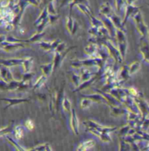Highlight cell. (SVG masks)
Wrapping results in <instances>:
<instances>
[{
  "label": "cell",
  "mask_w": 149,
  "mask_h": 151,
  "mask_svg": "<svg viewBox=\"0 0 149 151\" xmlns=\"http://www.w3.org/2000/svg\"><path fill=\"white\" fill-rule=\"evenodd\" d=\"M98 45H105L107 47V49H108V51L110 53L111 57H112L116 63H123L124 59H123V57L121 55V53H120L118 47H116L112 43L111 40H108V39H105V40L104 38H100L99 39Z\"/></svg>",
  "instance_id": "1"
},
{
  "label": "cell",
  "mask_w": 149,
  "mask_h": 151,
  "mask_svg": "<svg viewBox=\"0 0 149 151\" xmlns=\"http://www.w3.org/2000/svg\"><path fill=\"white\" fill-rule=\"evenodd\" d=\"M133 20L135 22L136 25V29L139 32V34L140 35L141 38H148V26L145 24L142 16L140 12L136 13L133 16Z\"/></svg>",
  "instance_id": "2"
},
{
  "label": "cell",
  "mask_w": 149,
  "mask_h": 151,
  "mask_svg": "<svg viewBox=\"0 0 149 151\" xmlns=\"http://www.w3.org/2000/svg\"><path fill=\"white\" fill-rule=\"evenodd\" d=\"M135 101L140 110V115L142 117L141 119V123H142L143 119H145L147 117H149V105L141 93H140V95L135 98Z\"/></svg>",
  "instance_id": "3"
},
{
  "label": "cell",
  "mask_w": 149,
  "mask_h": 151,
  "mask_svg": "<svg viewBox=\"0 0 149 151\" xmlns=\"http://www.w3.org/2000/svg\"><path fill=\"white\" fill-rule=\"evenodd\" d=\"M70 66L74 70H79L81 68H90V67H97V63L96 58L90 57L86 60H75L73 63H71Z\"/></svg>",
  "instance_id": "4"
},
{
  "label": "cell",
  "mask_w": 149,
  "mask_h": 151,
  "mask_svg": "<svg viewBox=\"0 0 149 151\" xmlns=\"http://www.w3.org/2000/svg\"><path fill=\"white\" fill-rule=\"evenodd\" d=\"M83 125L87 127V128H93V129H96L97 131H99L100 133H112L113 131L117 130V127H104L97 122H95L94 120H91V119H89V120H86V121H83Z\"/></svg>",
  "instance_id": "5"
},
{
  "label": "cell",
  "mask_w": 149,
  "mask_h": 151,
  "mask_svg": "<svg viewBox=\"0 0 149 151\" xmlns=\"http://www.w3.org/2000/svg\"><path fill=\"white\" fill-rule=\"evenodd\" d=\"M29 47H30L29 43H10L5 40L1 44L0 50H3L6 53H11V52H14L19 48Z\"/></svg>",
  "instance_id": "6"
},
{
  "label": "cell",
  "mask_w": 149,
  "mask_h": 151,
  "mask_svg": "<svg viewBox=\"0 0 149 151\" xmlns=\"http://www.w3.org/2000/svg\"><path fill=\"white\" fill-rule=\"evenodd\" d=\"M76 48V46H72L69 48H66V50L62 53H58V52H54V61H53V64H54V72L62 65V61L64 60V58L66 57V55L69 53V51H71L72 49Z\"/></svg>",
  "instance_id": "7"
},
{
  "label": "cell",
  "mask_w": 149,
  "mask_h": 151,
  "mask_svg": "<svg viewBox=\"0 0 149 151\" xmlns=\"http://www.w3.org/2000/svg\"><path fill=\"white\" fill-rule=\"evenodd\" d=\"M109 93H110L112 96H113L116 99H117L119 102H121V103H122V101L125 99V98L128 95L127 89H124V88H122L121 86L112 88V90L109 91Z\"/></svg>",
  "instance_id": "8"
},
{
  "label": "cell",
  "mask_w": 149,
  "mask_h": 151,
  "mask_svg": "<svg viewBox=\"0 0 149 151\" xmlns=\"http://www.w3.org/2000/svg\"><path fill=\"white\" fill-rule=\"evenodd\" d=\"M148 38H141V45L140 47V52L142 55L143 61L149 63V40Z\"/></svg>",
  "instance_id": "9"
},
{
  "label": "cell",
  "mask_w": 149,
  "mask_h": 151,
  "mask_svg": "<svg viewBox=\"0 0 149 151\" xmlns=\"http://www.w3.org/2000/svg\"><path fill=\"white\" fill-rule=\"evenodd\" d=\"M69 116H70V119H69L70 128L75 135H78L79 134V120H78L74 109H72L71 113H69Z\"/></svg>",
  "instance_id": "10"
},
{
  "label": "cell",
  "mask_w": 149,
  "mask_h": 151,
  "mask_svg": "<svg viewBox=\"0 0 149 151\" xmlns=\"http://www.w3.org/2000/svg\"><path fill=\"white\" fill-rule=\"evenodd\" d=\"M83 97L85 98H89L90 99H91L93 101V103H97V104H107V100L104 97V95L99 92L97 91V93H93V94H82Z\"/></svg>",
  "instance_id": "11"
},
{
  "label": "cell",
  "mask_w": 149,
  "mask_h": 151,
  "mask_svg": "<svg viewBox=\"0 0 149 151\" xmlns=\"http://www.w3.org/2000/svg\"><path fill=\"white\" fill-rule=\"evenodd\" d=\"M0 100L8 103L7 106L4 108L5 110L8 109L11 106H16V105H19V104H22V103H30L31 102L30 99H23V98H19V99H0Z\"/></svg>",
  "instance_id": "12"
},
{
  "label": "cell",
  "mask_w": 149,
  "mask_h": 151,
  "mask_svg": "<svg viewBox=\"0 0 149 151\" xmlns=\"http://www.w3.org/2000/svg\"><path fill=\"white\" fill-rule=\"evenodd\" d=\"M0 76H1V79L6 83H9L14 79L9 67L4 66V65H0Z\"/></svg>",
  "instance_id": "13"
},
{
  "label": "cell",
  "mask_w": 149,
  "mask_h": 151,
  "mask_svg": "<svg viewBox=\"0 0 149 151\" xmlns=\"http://www.w3.org/2000/svg\"><path fill=\"white\" fill-rule=\"evenodd\" d=\"M97 51H98V45L97 44H95V43H90V45H88L87 47H85L84 48V52L85 54L91 57V58H97V57H99L98 54H97Z\"/></svg>",
  "instance_id": "14"
},
{
  "label": "cell",
  "mask_w": 149,
  "mask_h": 151,
  "mask_svg": "<svg viewBox=\"0 0 149 151\" xmlns=\"http://www.w3.org/2000/svg\"><path fill=\"white\" fill-rule=\"evenodd\" d=\"M64 98H65L64 97V84L62 83L61 89L56 92L55 106H54V108H55V111L56 112H59L60 111V108L62 107V103Z\"/></svg>",
  "instance_id": "15"
},
{
  "label": "cell",
  "mask_w": 149,
  "mask_h": 151,
  "mask_svg": "<svg viewBox=\"0 0 149 151\" xmlns=\"http://www.w3.org/2000/svg\"><path fill=\"white\" fill-rule=\"evenodd\" d=\"M117 79L121 82H125L126 80H128L130 78V72H129V67L128 66H125L124 65L117 72Z\"/></svg>",
  "instance_id": "16"
},
{
  "label": "cell",
  "mask_w": 149,
  "mask_h": 151,
  "mask_svg": "<svg viewBox=\"0 0 149 151\" xmlns=\"http://www.w3.org/2000/svg\"><path fill=\"white\" fill-rule=\"evenodd\" d=\"M78 72L81 76V81L82 82H85V81H88L90 80L91 77H93L94 76L96 75V72H92L89 70V68H81L78 70Z\"/></svg>",
  "instance_id": "17"
},
{
  "label": "cell",
  "mask_w": 149,
  "mask_h": 151,
  "mask_svg": "<svg viewBox=\"0 0 149 151\" xmlns=\"http://www.w3.org/2000/svg\"><path fill=\"white\" fill-rule=\"evenodd\" d=\"M110 113L112 117L117 118L120 116H125V114L127 113V109L126 108H123L120 106H110Z\"/></svg>",
  "instance_id": "18"
},
{
  "label": "cell",
  "mask_w": 149,
  "mask_h": 151,
  "mask_svg": "<svg viewBox=\"0 0 149 151\" xmlns=\"http://www.w3.org/2000/svg\"><path fill=\"white\" fill-rule=\"evenodd\" d=\"M23 61H24V58H22V59H6V60L0 59V65H4V66L11 68V67L21 65Z\"/></svg>",
  "instance_id": "19"
},
{
  "label": "cell",
  "mask_w": 149,
  "mask_h": 151,
  "mask_svg": "<svg viewBox=\"0 0 149 151\" xmlns=\"http://www.w3.org/2000/svg\"><path fill=\"white\" fill-rule=\"evenodd\" d=\"M97 73V72H96ZM99 78V76H98L96 75L94 76L93 77H91L90 80H88V81H85V82H82L81 83H80V85L79 86H77L76 88H75V90H74V92H78V91H83V90H85V89H87L88 87H90L97 79H98Z\"/></svg>",
  "instance_id": "20"
},
{
  "label": "cell",
  "mask_w": 149,
  "mask_h": 151,
  "mask_svg": "<svg viewBox=\"0 0 149 151\" xmlns=\"http://www.w3.org/2000/svg\"><path fill=\"white\" fill-rule=\"evenodd\" d=\"M33 63H34V58L33 57H30L29 56V57L24 58V61H23V63L21 64L22 70H23V72L24 73H27V72H30L31 71Z\"/></svg>",
  "instance_id": "21"
},
{
  "label": "cell",
  "mask_w": 149,
  "mask_h": 151,
  "mask_svg": "<svg viewBox=\"0 0 149 151\" xmlns=\"http://www.w3.org/2000/svg\"><path fill=\"white\" fill-rule=\"evenodd\" d=\"M103 22H104L105 27L108 29V31H109V33H110V35H111V37H115L116 27H115V26H114V24H113V22H112V19L108 17V18H106Z\"/></svg>",
  "instance_id": "22"
},
{
  "label": "cell",
  "mask_w": 149,
  "mask_h": 151,
  "mask_svg": "<svg viewBox=\"0 0 149 151\" xmlns=\"http://www.w3.org/2000/svg\"><path fill=\"white\" fill-rule=\"evenodd\" d=\"M25 128L24 127L22 126H17L14 127L13 129V135H14V138L16 141H19V140H21L24 135H25Z\"/></svg>",
  "instance_id": "23"
},
{
  "label": "cell",
  "mask_w": 149,
  "mask_h": 151,
  "mask_svg": "<svg viewBox=\"0 0 149 151\" xmlns=\"http://www.w3.org/2000/svg\"><path fill=\"white\" fill-rule=\"evenodd\" d=\"M39 68H40V70H41L42 74L45 75L46 76H47V77L54 72V64H53V63H46V64L40 65Z\"/></svg>",
  "instance_id": "24"
},
{
  "label": "cell",
  "mask_w": 149,
  "mask_h": 151,
  "mask_svg": "<svg viewBox=\"0 0 149 151\" xmlns=\"http://www.w3.org/2000/svg\"><path fill=\"white\" fill-rule=\"evenodd\" d=\"M95 141L94 140H88V141H85L83 142L82 143H81L78 147H77V150L84 151L88 150H90L91 148H93L95 146Z\"/></svg>",
  "instance_id": "25"
},
{
  "label": "cell",
  "mask_w": 149,
  "mask_h": 151,
  "mask_svg": "<svg viewBox=\"0 0 149 151\" xmlns=\"http://www.w3.org/2000/svg\"><path fill=\"white\" fill-rule=\"evenodd\" d=\"M3 137H4L5 139H6V141L7 142H9L14 148H15V150H19V151H24V150H27V149H25V148H23V147H21L15 140H13L10 135H9V134H4Z\"/></svg>",
  "instance_id": "26"
},
{
  "label": "cell",
  "mask_w": 149,
  "mask_h": 151,
  "mask_svg": "<svg viewBox=\"0 0 149 151\" xmlns=\"http://www.w3.org/2000/svg\"><path fill=\"white\" fill-rule=\"evenodd\" d=\"M129 72H130V75H134L135 73H137L140 70V67H141V63L140 61H135L133 63H132L129 66Z\"/></svg>",
  "instance_id": "27"
},
{
  "label": "cell",
  "mask_w": 149,
  "mask_h": 151,
  "mask_svg": "<svg viewBox=\"0 0 149 151\" xmlns=\"http://www.w3.org/2000/svg\"><path fill=\"white\" fill-rule=\"evenodd\" d=\"M47 76H46L45 75L40 76L39 78L37 79V81H36V83H34V85L33 86V90L34 91H36V90H39V89H40L45 83H46V82H47Z\"/></svg>",
  "instance_id": "28"
},
{
  "label": "cell",
  "mask_w": 149,
  "mask_h": 151,
  "mask_svg": "<svg viewBox=\"0 0 149 151\" xmlns=\"http://www.w3.org/2000/svg\"><path fill=\"white\" fill-rule=\"evenodd\" d=\"M117 47L121 53V55L123 59L125 60V55H126V50H127V40H123V41H118L117 42Z\"/></svg>",
  "instance_id": "29"
},
{
  "label": "cell",
  "mask_w": 149,
  "mask_h": 151,
  "mask_svg": "<svg viewBox=\"0 0 149 151\" xmlns=\"http://www.w3.org/2000/svg\"><path fill=\"white\" fill-rule=\"evenodd\" d=\"M38 45L39 48L46 52H50L52 51V41H45V40H40L38 42Z\"/></svg>",
  "instance_id": "30"
},
{
  "label": "cell",
  "mask_w": 149,
  "mask_h": 151,
  "mask_svg": "<svg viewBox=\"0 0 149 151\" xmlns=\"http://www.w3.org/2000/svg\"><path fill=\"white\" fill-rule=\"evenodd\" d=\"M62 109L66 112V113H70L72 111V104L70 102V100L68 99V98H64L63 99V101L62 103Z\"/></svg>",
  "instance_id": "31"
},
{
  "label": "cell",
  "mask_w": 149,
  "mask_h": 151,
  "mask_svg": "<svg viewBox=\"0 0 149 151\" xmlns=\"http://www.w3.org/2000/svg\"><path fill=\"white\" fill-rule=\"evenodd\" d=\"M111 19H112V22H113V24H114V26H115L116 29L117 28V29L125 30V25L123 24V22L121 21V19H120L117 16H116V15H112V17H111Z\"/></svg>",
  "instance_id": "32"
},
{
  "label": "cell",
  "mask_w": 149,
  "mask_h": 151,
  "mask_svg": "<svg viewBox=\"0 0 149 151\" xmlns=\"http://www.w3.org/2000/svg\"><path fill=\"white\" fill-rule=\"evenodd\" d=\"M45 36V33L42 32V33H36L35 35H34L32 37H30L27 40V42L28 43H36V42H39L43 37Z\"/></svg>",
  "instance_id": "33"
},
{
  "label": "cell",
  "mask_w": 149,
  "mask_h": 151,
  "mask_svg": "<svg viewBox=\"0 0 149 151\" xmlns=\"http://www.w3.org/2000/svg\"><path fill=\"white\" fill-rule=\"evenodd\" d=\"M71 81L75 88L80 85L82 81H81V76L79 74V72H72L71 73Z\"/></svg>",
  "instance_id": "34"
},
{
  "label": "cell",
  "mask_w": 149,
  "mask_h": 151,
  "mask_svg": "<svg viewBox=\"0 0 149 151\" xmlns=\"http://www.w3.org/2000/svg\"><path fill=\"white\" fill-rule=\"evenodd\" d=\"M30 150H36V151H51L52 148L49 143H44V144H39L36 147L31 149Z\"/></svg>",
  "instance_id": "35"
},
{
  "label": "cell",
  "mask_w": 149,
  "mask_h": 151,
  "mask_svg": "<svg viewBox=\"0 0 149 151\" xmlns=\"http://www.w3.org/2000/svg\"><path fill=\"white\" fill-rule=\"evenodd\" d=\"M131 127H132V126H131L130 124H128V125H125V126L122 127L119 129V132H118V135L120 136V138H124V137H125V136L128 134V133H129V131H130Z\"/></svg>",
  "instance_id": "36"
},
{
  "label": "cell",
  "mask_w": 149,
  "mask_h": 151,
  "mask_svg": "<svg viewBox=\"0 0 149 151\" xmlns=\"http://www.w3.org/2000/svg\"><path fill=\"white\" fill-rule=\"evenodd\" d=\"M92 103H93V101L91 99H90L89 98L83 97V99L81 100L80 106H81L82 109H88L89 107H90V106H91Z\"/></svg>",
  "instance_id": "37"
},
{
  "label": "cell",
  "mask_w": 149,
  "mask_h": 151,
  "mask_svg": "<svg viewBox=\"0 0 149 151\" xmlns=\"http://www.w3.org/2000/svg\"><path fill=\"white\" fill-rule=\"evenodd\" d=\"M88 33L90 36H93V37H101V35H100V32H99V27H91L89 28L88 30Z\"/></svg>",
  "instance_id": "38"
},
{
  "label": "cell",
  "mask_w": 149,
  "mask_h": 151,
  "mask_svg": "<svg viewBox=\"0 0 149 151\" xmlns=\"http://www.w3.org/2000/svg\"><path fill=\"white\" fill-rule=\"evenodd\" d=\"M90 22H91V26L92 27H104V22L102 20H99L97 19H96L95 17H92L91 15L90 16Z\"/></svg>",
  "instance_id": "39"
},
{
  "label": "cell",
  "mask_w": 149,
  "mask_h": 151,
  "mask_svg": "<svg viewBox=\"0 0 149 151\" xmlns=\"http://www.w3.org/2000/svg\"><path fill=\"white\" fill-rule=\"evenodd\" d=\"M130 147H131L130 144L128 142H126L123 138H121V140L119 141V150H131Z\"/></svg>",
  "instance_id": "40"
},
{
  "label": "cell",
  "mask_w": 149,
  "mask_h": 151,
  "mask_svg": "<svg viewBox=\"0 0 149 151\" xmlns=\"http://www.w3.org/2000/svg\"><path fill=\"white\" fill-rule=\"evenodd\" d=\"M47 24H49V20H48V17L47 18H46L44 20H42L39 25L37 26V32L38 33H42L43 31H44V29H45V27H46V26L47 25Z\"/></svg>",
  "instance_id": "41"
},
{
  "label": "cell",
  "mask_w": 149,
  "mask_h": 151,
  "mask_svg": "<svg viewBox=\"0 0 149 151\" xmlns=\"http://www.w3.org/2000/svg\"><path fill=\"white\" fill-rule=\"evenodd\" d=\"M74 19L70 16L67 18V20H66V28H67V30H68V32L69 34H71V32H72V29H73V27H74Z\"/></svg>",
  "instance_id": "42"
},
{
  "label": "cell",
  "mask_w": 149,
  "mask_h": 151,
  "mask_svg": "<svg viewBox=\"0 0 149 151\" xmlns=\"http://www.w3.org/2000/svg\"><path fill=\"white\" fill-rule=\"evenodd\" d=\"M98 138L103 142H112V138L110 136V134H108V133H100V134L98 135Z\"/></svg>",
  "instance_id": "43"
},
{
  "label": "cell",
  "mask_w": 149,
  "mask_h": 151,
  "mask_svg": "<svg viewBox=\"0 0 149 151\" xmlns=\"http://www.w3.org/2000/svg\"><path fill=\"white\" fill-rule=\"evenodd\" d=\"M136 11H137V9H136V8H133V7H129V8L126 10L125 15V19H124V20H123V24H124V25L125 24L127 19H128L133 13H134V12H136Z\"/></svg>",
  "instance_id": "44"
},
{
  "label": "cell",
  "mask_w": 149,
  "mask_h": 151,
  "mask_svg": "<svg viewBox=\"0 0 149 151\" xmlns=\"http://www.w3.org/2000/svg\"><path fill=\"white\" fill-rule=\"evenodd\" d=\"M47 12H47V9H44V11L41 12V14L39 15V17L38 18V19L35 21V23H34V25H35V26H38V25H39L42 20H44L46 18H47V17H48V16H47Z\"/></svg>",
  "instance_id": "45"
},
{
  "label": "cell",
  "mask_w": 149,
  "mask_h": 151,
  "mask_svg": "<svg viewBox=\"0 0 149 151\" xmlns=\"http://www.w3.org/2000/svg\"><path fill=\"white\" fill-rule=\"evenodd\" d=\"M24 127H25L28 131H32V130L34 128V122H33V120H32L31 119H27L25 121Z\"/></svg>",
  "instance_id": "46"
},
{
  "label": "cell",
  "mask_w": 149,
  "mask_h": 151,
  "mask_svg": "<svg viewBox=\"0 0 149 151\" xmlns=\"http://www.w3.org/2000/svg\"><path fill=\"white\" fill-rule=\"evenodd\" d=\"M127 92H128L129 95H131V96H133V97H134V98L138 97V96L140 95V92L136 88H134V87H129V88L127 89Z\"/></svg>",
  "instance_id": "47"
},
{
  "label": "cell",
  "mask_w": 149,
  "mask_h": 151,
  "mask_svg": "<svg viewBox=\"0 0 149 151\" xmlns=\"http://www.w3.org/2000/svg\"><path fill=\"white\" fill-rule=\"evenodd\" d=\"M149 128V117H147L145 119H143L142 123H141V126H140V129L147 132Z\"/></svg>",
  "instance_id": "48"
},
{
  "label": "cell",
  "mask_w": 149,
  "mask_h": 151,
  "mask_svg": "<svg viewBox=\"0 0 149 151\" xmlns=\"http://www.w3.org/2000/svg\"><path fill=\"white\" fill-rule=\"evenodd\" d=\"M99 32H100V35H101V37L102 38L107 37V36H110V37H111V35H110L108 29H107L105 26L99 27Z\"/></svg>",
  "instance_id": "49"
},
{
  "label": "cell",
  "mask_w": 149,
  "mask_h": 151,
  "mask_svg": "<svg viewBox=\"0 0 149 151\" xmlns=\"http://www.w3.org/2000/svg\"><path fill=\"white\" fill-rule=\"evenodd\" d=\"M34 76V73L33 72H27V73H24L23 77H22V81L24 82H31L32 78Z\"/></svg>",
  "instance_id": "50"
},
{
  "label": "cell",
  "mask_w": 149,
  "mask_h": 151,
  "mask_svg": "<svg viewBox=\"0 0 149 151\" xmlns=\"http://www.w3.org/2000/svg\"><path fill=\"white\" fill-rule=\"evenodd\" d=\"M100 12H101L102 14H104V15L109 17V16H110V13H111V9H110V7H109L108 5H104V6L101 7Z\"/></svg>",
  "instance_id": "51"
},
{
  "label": "cell",
  "mask_w": 149,
  "mask_h": 151,
  "mask_svg": "<svg viewBox=\"0 0 149 151\" xmlns=\"http://www.w3.org/2000/svg\"><path fill=\"white\" fill-rule=\"evenodd\" d=\"M66 43L65 42H61L59 45H58V47H56V49H55V51L54 52H58V53H62V52H64L65 50H66Z\"/></svg>",
  "instance_id": "52"
},
{
  "label": "cell",
  "mask_w": 149,
  "mask_h": 151,
  "mask_svg": "<svg viewBox=\"0 0 149 151\" xmlns=\"http://www.w3.org/2000/svg\"><path fill=\"white\" fill-rule=\"evenodd\" d=\"M4 27L5 31H7V32H11V31H12V30L14 29L15 25L13 24V22H9V23H6V24H5V26H4Z\"/></svg>",
  "instance_id": "53"
},
{
  "label": "cell",
  "mask_w": 149,
  "mask_h": 151,
  "mask_svg": "<svg viewBox=\"0 0 149 151\" xmlns=\"http://www.w3.org/2000/svg\"><path fill=\"white\" fill-rule=\"evenodd\" d=\"M62 42V40H53L52 41V51H55V49H56V47H58V45L60 44Z\"/></svg>",
  "instance_id": "54"
},
{
  "label": "cell",
  "mask_w": 149,
  "mask_h": 151,
  "mask_svg": "<svg viewBox=\"0 0 149 151\" xmlns=\"http://www.w3.org/2000/svg\"><path fill=\"white\" fill-rule=\"evenodd\" d=\"M57 19H58V17H56V16H54V15H51V14L48 16V20H49L50 25H53Z\"/></svg>",
  "instance_id": "55"
},
{
  "label": "cell",
  "mask_w": 149,
  "mask_h": 151,
  "mask_svg": "<svg viewBox=\"0 0 149 151\" xmlns=\"http://www.w3.org/2000/svg\"><path fill=\"white\" fill-rule=\"evenodd\" d=\"M78 29H79V24L77 23V22H75L74 21V27H73V29H72V32H71V35H74L76 33H77V31H78Z\"/></svg>",
  "instance_id": "56"
},
{
  "label": "cell",
  "mask_w": 149,
  "mask_h": 151,
  "mask_svg": "<svg viewBox=\"0 0 149 151\" xmlns=\"http://www.w3.org/2000/svg\"><path fill=\"white\" fill-rule=\"evenodd\" d=\"M47 12H49L51 15H55V11H54V6H53V4H50L48 5Z\"/></svg>",
  "instance_id": "57"
},
{
  "label": "cell",
  "mask_w": 149,
  "mask_h": 151,
  "mask_svg": "<svg viewBox=\"0 0 149 151\" xmlns=\"http://www.w3.org/2000/svg\"><path fill=\"white\" fill-rule=\"evenodd\" d=\"M79 8H80V9H81V10H82V12H84L86 15H88L89 17L90 16V10H89V9H87L86 7L81 6V5L79 6Z\"/></svg>",
  "instance_id": "58"
},
{
  "label": "cell",
  "mask_w": 149,
  "mask_h": 151,
  "mask_svg": "<svg viewBox=\"0 0 149 151\" xmlns=\"http://www.w3.org/2000/svg\"><path fill=\"white\" fill-rule=\"evenodd\" d=\"M38 98H39V100H41V101H45L46 100V95L45 94H38Z\"/></svg>",
  "instance_id": "59"
},
{
  "label": "cell",
  "mask_w": 149,
  "mask_h": 151,
  "mask_svg": "<svg viewBox=\"0 0 149 151\" xmlns=\"http://www.w3.org/2000/svg\"><path fill=\"white\" fill-rule=\"evenodd\" d=\"M6 36L4 35H0V46H1V44L4 42V41H5L6 40Z\"/></svg>",
  "instance_id": "60"
},
{
  "label": "cell",
  "mask_w": 149,
  "mask_h": 151,
  "mask_svg": "<svg viewBox=\"0 0 149 151\" xmlns=\"http://www.w3.org/2000/svg\"><path fill=\"white\" fill-rule=\"evenodd\" d=\"M147 142V145H146V148L142 149V150H149V141H146Z\"/></svg>",
  "instance_id": "61"
},
{
  "label": "cell",
  "mask_w": 149,
  "mask_h": 151,
  "mask_svg": "<svg viewBox=\"0 0 149 151\" xmlns=\"http://www.w3.org/2000/svg\"><path fill=\"white\" fill-rule=\"evenodd\" d=\"M19 31H20V34H21V35H24V34H25V30H24L23 28L19 27Z\"/></svg>",
  "instance_id": "62"
},
{
  "label": "cell",
  "mask_w": 149,
  "mask_h": 151,
  "mask_svg": "<svg viewBox=\"0 0 149 151\" xmlns=\"http://www.w3.org/2000/svg\"><path fill=\"white\" fill-rule=\"evenodd\" d=\"M148 39H149V29H148Z\"/></svg>",
  "instance_id": "63"
},
{
  "label": "cell",
  "mask_w": 149,
  "mask_h": 151,
  "mask_svg": "<svg viewBox=\"0 0 149 151\" xmlns=\"http://www.w3.org/2000/svg\"><path fill=\"white\" fill-rule=\"evenodd\" d=\"M0 79H1V76H0Z\"/></svg>",
  "instance_id": "64"
}]
</instances>
